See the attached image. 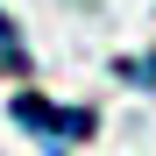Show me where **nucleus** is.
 <instances>
[{"mask_svg": "<svg viewBox=\"0 0 156 156\" xmlns=\"http://www.w3.org/2000/svg\"><path fill=\"white\" fill-rule=\"evenodd\" d=\"M114 71L128 78V85H149V92H156V57H121Z\"/></svg>", "mask_w": 156, "mask_h": 156, "instance_id": "nucleus-3", "label": "nucleus"}, {"mask_svg": "<svg viewBox=\"0 0 156 156\" xmlns=\"http://www.w3.org/2000/svg\"><path fill=\"white\" fill-rule=\"evenodd\" d=\"M29 71V50H21V36H14V21L0 14V78H21Z\"/></svg>", "mask_w": 156, "mask_h": 156, "instance_id": "nucleus-2", "label": "nucleus"}, {"mask_svg": "<svg viewBox=\"0 0 156 156\" xmlns=\"http://www.w3.org/2000/svg\"><path fill=\"white\" fill-rule=\"evenodd\" d=\"M14 128H29V135L43 142H85L92 135V107H57V99H43V92H14Z\"/></svg>", "mask_w": 156, "mask_h": 156, "instance_id": "nucleus-1", "label": "nucleus"}]
</instances>
